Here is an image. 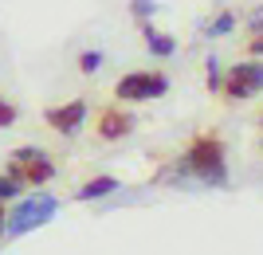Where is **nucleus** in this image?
<instances>
[{
	"mask_svg": "<svg viewBox=\"0 0 263 255\" xmlns=\"http://www.w3.org/2000/svg\"><path fill=\"white\" fill-rule=\"evenodd\" d=\"M185 169L193 177H200L204 185H224L228 181V169H224V145L216 138H200L193 142V149L185 153Z\"/></svg>",
	"mask_w": 263,
	"mask_h": 255,
	"instance_id": "f257e3e1",
	"label": "nucleus"
},
{
	"mask_svg": "<svg viewBox=\"0 0 263 255\" xmlns=\"http://www.w3.org/2000/svg\"><path fill=\"white\" fill-rule=\"evenodd\" d=\"M55 212H59V200L47 197V192H35V197L16 204V212L4 220V232L8 236H28V232H35V228H44Z\"/></svg>",
	"mask_w": 263,
	"mask_h": 255,
	"instance_id": "f03ea898",
	"label": "nucleus"
},
{
	"mask_svg": "<svg viewBox=\"0 0 263 255\" xmlns=\"http://www.w3.org/2000/svg\"><path fill=\"white\" fill-rule=\"evenodd\" d=\"M8 177L16 185H47L55 177V165H51V157L40 153L35 145H24V149H16L8 157Z\"/></svg>",
	"mask_w": 263,
	"mask_h": 255,
	"instance_id": "7ed1b4c3",
	"label": "nucleus"
},
{
	"mask_svg": "<svg viewBox=\"0 0 263 255\" xmlns=\"http://www.w3.org/2000/svg\"><path fill=\"white\" fill-rule=\"evenodd\" d=\"M165 90H169V83H165V75H157V71H134V75L118 79V99L126 102H149V99H161Z\"/></svg>",
	"mask_w": 263,
	"mask_h": 255,
	"instance_id": "20e7f679",
	"label": "nucleus"
},
{
	"mask_svg": "<svg viewBox=\"0 0 263 255\" xmlns=\"http://www.w3.org/2000/svg\"><path fill=\"white\" fill-rule=\"evenodd\" d=\"M220 87H224L228 99H252V94H259L263 90V63H236Z\"/></svg>",
	"mask_w": 263,
	"mask_h": 255,
	"instance_id": "39448f33",
	"label": "nucleus"
},
{
	"mask_svg": "<svg viewBox=\"0 0 263 255\" xmlns=\"http://www.w3.org/2000/svg\"><path fill=\"white\" fill-rule=\"evenodd\" d=\"M83 118H87V106H83V102H67V106H51V110H47V126H51L55 133H75L79 126H83Z\"/></svg>",
	"mask_w": 263,
	"mask_h": 255,
	"instance_id": "423d86ee",
	"label": "nucleus"
},
{
	"mask_svg": "<svg viewBox=\"0 0 263 255\" xmlns=\"http://www.w3.org/2000/svg\"><path fill=\"white\" fill-rule=\"evenodd\" d=\"M130 130H134V118L126 110H102L99 114V138H106V142H118Z\"/></svg>",
	"mask_w": 263,
	"mask_h": 255,
	"instance_id": "0eeeda50",
	"label": "nucleus"
},
{
	"mask_svg": "<svg viewBox=\"0 0 263 255\" xmlns=\"http://www.w3.org/2000/svg\"><path fill=\"white\" fill-rule=\"evenodd\" d=\"M114 189H118V181H114V177H95V181H87L75 197L79 200H99V197H110Z\"/></svg>",
	"mask_w": 263,
	"mask_h": 255,
	"instance_id": "6e6552de",
	"label": "nucleus"
},
{
	"mask_svg": "<svg viewBox=\"0 0 263 255\" xmlns=\"http://www.w3.org/2000/svg\"><path fill=\"white\" fill-rule=\"evenodd\" d=\"M142 32H145V40H149V51H154V55H173V40H169V35H157L154 28H149V20L142 24Z\"/></svg>",
	"mask_w": 263,
	"mask_h": 255,
	"instance_id": "1a4fd4ad",
	"label": "nucleus"
},
{
	"mask_svg": "<svg viewBox=\"0 0 263 255\" xmlns=\"http://www.w3.org/2000/svg\"><path fill=\"white\" fill-rule=\"evenodd\" d=\"M232 28H236V16H232V12H220L216 20H212L209 28H204V35H212V40H220V35H228Z\"/></svg>",
	"mask_w": 263,
	"mask_h": 255,
	"instance_id": "9d476101",
	"label": "nucleus"
},
{
	"mask_svg": "<svg viewBox=\"0 0 263 255\" xmlns=\"http://www.w3.org/2000/svg\"><path fill=\"white\" fill-rule=\"evenodd\" d=\"M130 12H134V16H138V20H149V16H154V12H157V4H154V0H130Z\"/></svg>",
	"mask_w": 263,
	"mask_h": 255,
	"instance_id": "9b49d317",
	"label": "nucleus"
},
{
	"mask_svg": "<svg viewBox=\"0 0 263 255\" xmlns=\"http://www.w3.org/2000/svg\"><path fill=\"white\" fill-rule=\"evenodd\" d=\"M79 67H83L87 75H95V71L102 67V55H99V51H83V55H79Z\"/></svg>",
	"mask_w": 263,
	"mask_h": 255,
	"instance_id": "f8f14e48",
	"label": "nucleus"
},
{
	"mask_svg": "<svg viewBox=\"0 0 263 255\" xmlns=\"http://www.w3.org/2000/svg\"><path fill=\"white\" fill-rule=\"evenodd\" d=\"M12 122H16V106H8V102L0 99V130H8Z\"/></svg>",
	"mask_w": 263,
	"mask_h": 255,
	"instance_id": "ddd939ff",
	"label": "nucleus"
},
{
	"mask_svg": "<svg viewBox=\"0 0 263 255\" xmlns=\"http://www.w3.org/2000/svg\"><path fill=\"white\" fill-rule=\"evenodd\" d=\"M16 192H20V185H16V181H12V177H0V200H12Z\"/></svg>",
	"mask_w": 263,
	"mask_h": 255,
	"instance_id": "4468645a",
	"label": "nucleus"
},
{
	"mask_svg": "<svg viewBox=\"0 0 263 255\" xmlns=\"http://www.w3.org/2000/svg\"><path fill=\"white\" fill-rule=\"evenodd\" d=\"M252 28H255V32H263V8L252 12Z\"/></svg>",
	"mask_w": 263,
	"mask_h": 255,
	"instance_id": "2eb2a0df",
	"label": "nucleus"
},
{
	"mask_svg": "<svg viewBox=\"0 0 263 255\" xmlns=\"http://www.w3.org/2000/svg\"><path fill=\"white\" fill-rule=\"evenodd\" d=\"M252 55H263V35H255V40H252Z\"/></svg>",
	"mask_w": 263,
	"mask_h": 255,
	"instance_id": "dca6fc26",
	"label": "nucleus"
},
{
	"mask_svg": "<svg viewBox=\"0 0 263 255\" xmlns=\"http://www.w3.org/2000/svg\"><path fill=\"white\" fill-rule=\"evenodd\" d=\"M4 220H8V212H4V204H0V236H4Z\"/></svg>",
	"mask_w": 263,
	"mask_h": 255,
	"instance_id": "f3484780",
	"label": "nucleus"
}]
</instances>
